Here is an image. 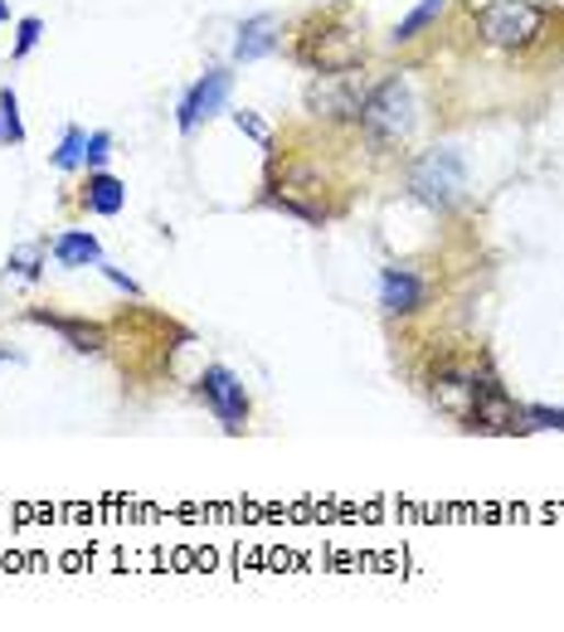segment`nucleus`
Here are the masks:
<instances>
[{
	"instance_id": "16",
	"label": "nucleus",
	"mask_w": 564,
	"mask_h": 632,
	"mask_svg": "<svg viewBox=\"0 0 564 632\" xmlns=\"http://www.w3.org/2000/svg\"><path fill=\"white\" fill-rule=\"evenodd\" d=\"M0 142L20 146L25 142V122H20V98L15 88H0Z\"/></svg>"
},
{
	"instance_id": "17",
	"label": "nucleus",
	"mask_w": 564,
	"mask_h": 632,
	"mask_svg": "<svg viewBox=\"0 0 564 632\" xmlns=\"http://www.w3.org/2000/svg\"><path fill=\"white\" fill-rule=\"evenodd\" d=\"M83 146H88V132L69 127L64 132V146L54 151V166H59V171H78V166H83Z\"/></svg>"
},
{
	"instance_id": "13",
	"label": "nucleus",
	"mask_w": 564,
	"mask_h": 632,
	"mask_svg": "<svg viewBox=\"0 0 564 632\" xmlns=\"http://www.w3.org/2000/svg\"><path fill=\"white\" fill-rule=\"evenodd\" d=\"M54 258H59V268H88V263H103V248H98L93 234H83V229H69V234H59L54 239Z\"/></svg>"
},
{
	"instance_id": "12",
	"label": "nucleus",
	"mask_w": 564,
	"mask_h": 632,
	"mask_svg": "<svg viewBox=\"0 0 564 632\" xmlns=\"http://www.w3.org/2000/svg\"><path fill=\"white\" fill-rule=\"evenodd\" d=\"M433 404H438V409H448L453 419H467V409H472V375H462V370H443V375L433 380Z\"/></svg>"
},
{
	"instance_id": "11",
	"label": "nucleus",
	"mask_w": 564,
	"mask_h": 632,
	"mask_svg": "<svg viewBox=\"0 0 564 632\" xmlns=\"http://www.w3.org/2000/svg\"><path fill=\"white\" fill-rule=\"evenodd\" d=\"M30 321L54 326V331H59L64 341H69L74 351H83V356L103 351V331H98V326H88V321H69V316H54V312H30Z\"/></svg>"
},
{
	"instance_id": "10",
	"label": "nucleus",
	"mask_w": 564,
	"mask_h": 632,
	"mask_svg": "<svg viewBox=\"0 0 564 632\" xmlns=\"http://www.w3.org/2000/svg\"><path fill=\"white\" fill-rule=\"evenodd\" d=\"M273 49H278V20L273 15L244 20V25H239V44H234V59L253 64V59H263V54H273Z\"/></svg>"
},
{
	"instance_id": "20",
	"label": "nucleus",
	"mask_w": 564,
	"mask_h": 632,
	"mask_svg": "<svg viewBox=\"0 0 564 632\" xmlns=\"http://www.w3.org/2000/svg\"><path fill=\"white\" fill-rule=\"evenodd\" d=\"M108 156H112V137H108V132H93L88 146H83V166H103Z\"/></svg>"
},
{
	"instance_id": "5",
	"label": "nucleus",
	"mask_w": 564,
	"mask_h": 632,
	"mask_svg": "<svg viewBox=\"0 0 564 632\" xmlns=\"http://www.w3.org/2000/svg\"><path fill=\"white\" fill-rule=\"evenodd\" d=\"M370 98V83L365 74L351 69V74H322L317 83L307 88V108L317 112L322 122H360V108Z\"/></svg>"
},
{
	"instance_id": "3",
	"label": "nucleus",
	"mask_w": 564,
	"mask_h": 632,
	"mask_svg": "<svg viewBox=\"0 0 564 632\" xmlns=\"http://www.w3.org/2000/svg\"><path fill=\"white\" fill-rule=\"evenodd\" d=\"M360 127H365V137L380 142V146L409 137V127H414V93H409V83H404V78H385V83L370 88L365 108H360Z\"/></svg>"
},
{
	"instance_id": "4",
	"label": "nucleus",
	"mask_w": 564,
	"mask_h": 632,
	"mask_svg": "<svg viewBox=\"0 0 564 632\" xmlns=\"http://www.w3.org/2000/svg\"><path fill=\"white\" fill-rule=\"evenodd\" d=\"M409 190L414 200L428 210H453L462 195H467V166H462L458 151H428L414 161L409 171Z\"/></svg>"
},
{
	"instance_id": "15",
	"label": "nucleus",
	"mask_w": 564,
	"mask_h": 632,
	"mask_svg": "<svg viewBox=\"0 0 564 632\" xmlns=\"http://www.w3.org/2000/svg\"><path fill=\"white\" fill-rule=\"evenodd\" d=\"M448 0H419V5L409 10V15L399 20V25H394V35H390V44H409V40H419L428 25H433V15L438 10H443Z\"/></svg>"
},
{
	"instance_id": "1",
	"label": "nucleus",
	"mask_w": 564,
	"mask_h": 632,
	"mask_svg": "<svg viewBox=\"0 0 564 632\" xmlns=\"http://www.w3.org/2000/svg\"><path fill=\"white\" fill-rule=\"evenodd\" d=\"M297 64L312 74H351L365 64V40L346 20H312L297 40Z\"/></svg>"
},
{
	"instance_id": "18",
	"label": "nucleus",
	"mask_w": 564,
	"mask_h": 632,
	"mask_svg": "<svg viewBox=\"0 0 564 632\" xmlns=\"http://www.w3.org/2000/svg\"><path fill=\"white\" fill-rule=\"evenodd\" d=\"M40 263H44V248H40V244H30V248H20V253H10V268H15L20 278H40Z\"/></svg>"
},
{
	"instance_id": "9",
	"label": "nucleus",
	"mask_w": 564,
	"mask_h": 632,
	"mask_svg": "<svg viewBox=\"0 0 564 632\" xmlns=\"http://www.w3.org/2000/svg\"><path fill=\"white\" fill-rule=\"evenodd\" d=\"M428 302V282L409 268H385L380 273V307L390 316H414Z\"/></svg>"
},
{
	"instance_id": "2",
	"label": "nucleus",
	"mask_w": 564,
	"mask_h": 632,
	"mask_svg": "<svg viewBox=\"0 0 564 632\" xmlns=\"http://www.w3.org/2000/svg\"><path fill=\"white\" fill-rule=\"evenodd\" d=\"M545 25V10L530 5V0H492L477 15L482 40L496 44V49H530V44H540Z\"/></svg>"
},
{
	"instance_id": "21",
	"label": "nucleus",
	"mask_w": 564,
	"mask_h": 632,
	"mask_svg": "<svg viewBox=\"0 0 564 632\" xmlns=\"http://www.w3.org/2000/svg\"><path fill=\"white\" fill-rule=\"evenodd\" d=\"M526 419H530V428H564V409H526Z\"/></svg>"
},
{
	"instance_id": "6",
	"label": "nucleus",
	"mask_w": 564,
	"mask_h": 632,
	"mask_svg": "<svg viewBox=\"0 0 564 632\" xmlns=\"http://www.w3.org/2000/svg\"><path fill=\"white\" fill-rule=\"evenodd\" d=\"M521 419H526V409L501 390V380L472 375V409H467L462 424L477 428V433H516V428H530Z\"/></svg>"
},
{
	"instance_id": "8",
	"label": "nucleus",
	"mask_w": 564,
	"mask_h": 632,
	"mask_svg": "<svg viewBox=\"0 0 564 632\" xmlns=\"http://www.w3.org/2000/svg\"><path fill=\"white\" fill-rule=\"evenodd\" d=\"M224 103H229V74H224V69H210L195 88H190L185 98H180V117H176V122H180V132L190 137V132H195L205 117H214V112H224Z\"/></svg>"
},
{
	"instance_id": "14",
	"label": "nucleus",
	"mask_w": 564,
	"mask_h": 632,
	"mask_svg": "<svg viewBox=\"0 0 564 632\" xmlns=\"http://www.w3.org/2000/svg\"><path fill=\"white\" fill-rule=\"evenodd\" d=\"M88 210L93 214H122V205H127V185H122L117 176H108V171H93L88 176Z\"/></svg>"
},
{
	"instance_id": "24",
	"label": "nucleus",
	"mask_w": 564,
	"mask_h": 632,
	"mask_svg": "<svg viewBox=\"0 0 564 632\" xmlns=\"http://www.w3.org/2000/svg\"><path fill=\"white\" fill-rule=\"evenodd\" d=\"M0 360H5V351H0Z\"/></svg>"
},
{
	"instance_id": "23",
	"label": "nucleus",
	"mask_w": 564,
	"mask_h": 632,
	"mask_svg": "<svg viewBox=\"0 0 564 632\" xmlns=\"http://www.w3.org/2000/svg\"><path fill=\"white\" fill-rule=\"evenodd\" d=\"M0 20H10V5H5V0H0Z\"/></svg>"
},
{
	"instance_id": "19",
	"label": "nucleus",
	"mask_w": 564,
	"mask_h": 632,
	"mask_svg": "<svg viewBox=\"0 0 564 632\" xmlns=\"http://www.w3.org/2000/svg\"><path fill=\"white\" fill-rule=\"evenodd\" d=\"M40 35H44V20H35V15H25L20 20V40H15V59H25L30 49L40 44Z\"/></svg>"
},
{
	"instance_id": "22",
	"label": "nucleus",
	"mask_w": 564,
	"mask_h": 632,
	"mask_svg": "<svg viewBox=\"0 0 564 632\" xmlns=\"http://www.w3.org/2000/svg\"><path fill=\"white\" fill-rule=\"evenodd\" d=\"M234 122H239V132H248V137H253L258 146H268V127L253 117V112H234Z\"/></svg>"
},
{
	"instance_id": "7",
	"label": "nucleus",
	"mask_w": 564,
	"mask_h": 632,
	"mask_svg": "<svg viewBox=\"0 0 564 632\" xmlns=\"http://www.w3.org/2000/svg\"><path fill=\"white\" fill-rule=\"evenodd\" d=\"M200 399L214 409V419L224 424V433H239L244 419H248V394L244 385L229 375L224 365H210L205 375H200Z\"/></svg>"
}]
</instances>
